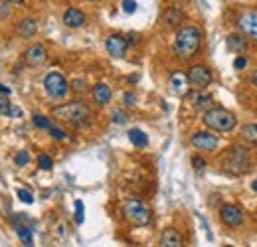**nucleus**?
Masks as SVG:
<instances>
[{"label":"nucleus","mask_w":257,"mask_h":247,"mask_svg":"<svg viewBox=\"0 0 257 247\" xmlns=\"http://www.w3.org/2000/svg\"><path fill=\"white\" fill-rule=\"evenodd\" d=\"M251 190H253V192H257V180H253V182H251Z\"/></svg>","instance_id":"ea45409f"},{"label":"nucleus","mask_w":257,"mask_h":247,"mask_svg":"<svg viewBox=\"0 0 257 247\" xmlns=\"http://www.w3.org/2000/svg\"><path fill=\"white\" fill-rule=\"evenodd\" d=\"M48 131H50V137H52V139H60V141L65 139V131L64 129H60V127H54V125H52Z\"/></svg>","instance_id":"c756f323"},{"label":"nucleus","mask_w":257,"mask_h":247,"mask_svg":"<svg viewBox=\"0 0 257 247\" xmlns=\"http://www.w3.org/2000/svg\"><path fill=\"white\" fill-rule=\"evenodd\" d=\"M222 168L231 176H241L249 170V153L243 147H229L222 156Z\"/></svg>","instance_id":"20e7f679"},{"label":"nucleus","mask_w":257,"mask_h":247,"mask_svg":"<svg viewBox=\"0 0 257 247\" xmlns=\"http://www.w3.org/2000/svg\"><path fill=\"white\" fill-rule=\"evenodd\" d=\"M18 237H20V241L24 243L26 247H32L34 245V237H32V229L30 227H26V225H18Z\"/></svg>","instance_id":"b1692460"},{"label":"nucleus","mask_w":257,"mask_h":247,"mask_svg":"<svg viewBox=\"0 0 257 247\" xmlns=\"http://www.w3.org/2000/svg\"><path fill=\"white\" fill-rule=\"evenodd\" d=\"M73 91H77V93L87 91V85H85V81H83V79H77V81H73Z\"/></svg>","instance_id":"2f4dec72"},{"label":"nucleus","mask_w":257,"mask_h":247,"mask_svg":"<svg viewBox=\"0 0 257 247\" xmlns=\"http://www.w3.org/2000/svg\"><path fill=\"white\" fill-rule=\"evenodd\" d=\"M91 97H93V101H95L97 105L105 107V105L111 101L113 93H111V87H109V85H105V83H97V85H93V89H91Z\"/></svg>","instance_id":"2eb2a0df"},{"label":"nucleus","mask_w":257,"mask_h":247,"mask_svg":"<svg viewBox=\"0 0 257 247\" xmlns=\"http://www.w3.org/2000/svg\"><path fill=\"white\" fill-rule=\"evenodd\" d=\"M186 75H188L190 85L196 87V89H204V87H208L212 83V71L206 65H192Z\"/></svg>","instance_id":"6e6552de"},{"label":"nucleus","mask_w":257,"mask_h":247,"mask_svg":"<svg viewBox=\"0 0 257 247\" xmlns=\"http://www.w3.org/2000/svg\"><path fill=\"white\" fill-rule=\"evenodd\" d=\"M192 105H194V109H200V111L212 109V95H198V93H194Z\"/></svg>","instance_id":"412c9836"},{"label":"nucleus","mask_w":257,"mask_h":247,"mask_svg":"<svg viewBox=\"0 0 257 247\" xmlns=\"http://www.w3.org/2000/svg\"><path fill=\"white\" fill-rule=\"evenodd\" d=\"M225 44H227V48H229L233 54H237V56H243V54L247 52V48H249L245 34H243V36H241V34H229V36L225 38Z\"/></svg>","instance_id":"ddd939ff"},{"label":"nucleus","mask_w":257,"mask_h":247,"mask_svg":"<svg viewBox=\"0 0 257 247\" xmlns=\"http://www.w3.org/2000/svg\"><path fill=\"white\" fill-rule=\"evenodd\" d=\"M36 30H38V22L34 18H26V20H22L18 24V34L22 38H32L34 34H36Z\"/></svg>","instance_id":"aec40b11"},{"label":"nucleus","mask_w":257,"mask_h":247,"mask_svg":"<svg viewBox=\"0 0 257 247\" xmlns=\"http://www.w3.org/2000/svg\"><path fill=\"white\" fill-rule=\"evenodd\" d=\"M123 214L133 225H147L151 221V210L141 200H128L123 208Z\"/></svg>","instance_id":"39448f33"},{"label":"nucleus","mask_w":257,"mask_h":247,"mask_svg":"<svg viewBox=\"0 0 257 247\" xmlns=\"http://www.w3.org/2000/svg\"><path fill=\"white\" fill-rule=\"evenodd\" d=\"M8 117H14V119H18V117H22V111L18 109V107H10V111H8Z\"/></svg>","instance_id":"e433bc0d"},{"label":"nucleus","mask_w":257,"mask_h":247,"mask_svg":"<svg viewBox=\"0 0 257 247\" xmlns=\"http://www.w3.org/2000/svg\"><path fill=\"white\" fill-rule=\"evenodd\" d=\"M105 48H107V52L113 56V58H123L125 54H127V48H128V42L123 38V36H119V34H113V36H109L107 38V42H105Z\"/></svg>","instance_id":"9b49d317"},{"label":"nucleus","mask_w":257,"mask_h":247,"mask_svg":"<svg viewBox=\"0 0 257 247\" xmlns=\"http://www.w3.org/2000/svg\"><path fill=\"white\" fill-rule=\"evenodd\" d=\"M38 166H40L42 170H52L54 160H52L48 155H40V156H38Z\"/></svg>","instance_id":"a878e982"},{"label":"nucleus","mask_w":257,"mask_h":247,"mask_svg":"<svg viewBox=\"0 0 257 247\" xmlns=\"http://www.w3.org/2000/svg\"><path fill=\"white\" fill-rule=\"evenodd\" d=\"M190 145H192V149H196L198 153H214L218 149L220 141L212 133H196V135H192V139H190Z\"/></svg>","instance_id":"0eeeda50"},{"label":"nucleus","mask_w":257,"mask_h":247,"mask_svg":"<svg viewBox=\"0 0 257 247\" xmlns=\"http://www.w3.org/2000/svg\"><path fill=\"white\" fill-rule=\"evenodd\" d=\"M46 58H48V54H46V48H44L42 44H34V46H30V48L26 50V54H24L26 63L32 65V67L44 65V63H46Z\"/></svg>","instance_id":"f8f14e48"},{"label":"nucleus","mask_w":257,"mask_h":247,"mask_svg":"<svg viewBox=\"0 0 257 247\" xmlns=\"http://www.w3.org/2000/svg\"><path fill=\"white\" fill-rule=\"evenodd\" d=\"M123 99H125V105H128V107L137 103V97H135L133 93H125V97H123Z\"/></svg>","instance_id":"4c0bfd02"},{"label":"nucleus","mask_w":257,"mask_h":247,"mask_svg":"<svg viewBox=\"0 0 257 247\" xmlns=\"http://www.w3.org/2000/svg\"><path fill=\"white\" fill-rule=\"evenodd\" d=\"M8 97H10V87H6V85L0 83V115H6V117H8V111L12 107V103H10Z\"/></svg>","instance_id":"4be33fe9"},{"label":"nucleus","mask_w":257,"mask_h":247,"mask_svg":"<svg viewBox=\"0 0 257 247\" xmlns=\"http://www.w3.org/2000/svg\"><path fill=\"white\" fill-rule=\"evenodd\" d=\"M161 245L162 247H182L184 245V239H182V235H180L174 227H168V229L162 231Z\"/></svg>","instance_id":"dca6fc26"},{"label":"nucleus","mask_w":257,"mask_h":247,"mask_svg":"<svg viewBox=\"0 0 257 247\" xmlns=\"http://www.w3.org/2000/svg\"><path fill=\"white\" fill-rule=\"evenodd\" d=\"M44 89H46V93H48L52 99H64L65 95H67L69 85H67V81H65V77L62 73L52 71V73H48L46 79H44Z\"/></svg>","instance_id":"423d86ee"},{"label":"nucleus","mask_w":257,"mask_h":247,"mask_svg":"<svg viewBox=\"0 0 257 247\" xmlns=\"http://www.w3.org/2000/svg\"><path fill=\"white\" fill-rule=\"evenodd\" d=\"M137 6H139V4H137L135 0H123V10H125L127 14H133V12L137 10Z\"/></svg>","instance_id":"7c9ffc66"},{"label":"nucleus","mask_w":257,"mask_h":247,"mask_svg":"<svg viewBox=\"0 0 257 247\" xmlns=\"http://www.w3.org/2000/svg\"><path fill=\"white\" fill-rule=\"evenodd\" d=\"M18 198H20L24 204H32L34 202V196L30 190H22V188H20V190H18Z\"/></svg>","instance_id":"c85d7f7f"},{"label":"nucleus","mask_w":257,"mask_h":247,"mask_svg":"<svg viewBox=\"0 0 257 247\" xmlns=\"http://www.w3.org/2000/svg\"><path fill=\"white\" fill-rule=\"evenodd\" d=\"M251 83H253V87L257 89V71H253V75H251Z\"/></svg>","instance_id":"58836bf2"},{"label":"nucleus","mask_w":257,"mask_h":247,"mask_svg":"<svg viewBox=\"0 0 257 247\" xmlns=\"http://www.w3.org/2000/svg\"><path fill=\"white\" fill-rule=\"evenodd\" d=\"M170 85H172L174 93H180V95H182V93H186L188 85H190L188 75H184V73H180V71L172 73V75H170Z\"/></svg>","instance_id":"a211bd4d"},{"label":"nucleus","mask_w":257,"mask_h":247,"mask_svg":"<svg viewBox=\"0 0 257 247\" xmlns=\"http://www.w3.org/2000/svg\"><path fill=\"white\" fill-rule=\"evenodd\" d=\"M125 121H127V117H125V113H123V111H115V113H113V123H125Z\"/></svg>","instance_id":"72a5a7b5"},{"label":"nucleus","mask_w":257,"mask_h":247,"mask_svg":"<svg viewBox=\"0 0 257 247\" xmlns=\"http://www.w3.org/2000/svg\"><path fill=\"white\" fill-rule=\"evenodd\" d=\"M64 24L67 28H81L85 24V14L77 8H69L64 12Z\"/></svg>","instance_id":"4468645a"},{"label":"nucleus","mask_w":257,"mask_h":247,"mask_svg":"<svg viewBox=\"0 0 257 247\" xmlns=\"http://www.w3.org/2000/svg\"><path fill=\"white\" fill-rule=\"evenodd\" d=\"M237 26L247 38L257 42V10H243L237 16Z\"/></svg>","instance_id":"1a4fd4ad"},{"label":"nucleus","mask_w":257,"mask_h":247,"mask_svg":"<svg viewBox=\"0 0 257 247\" xmlns=\"http://www.w3.org/2000/svg\"><path fill=\"white\" fill-rule=\"evenodd\" d=\"M241 139L257 147V123H249L241 129Z\"/></svg>","instance_id":"5701e85b"},{"label":"nucleus","mask_w":257,"mask_h":247,"mask_svg":"<svg viewBox=\"0 0 257 247\" xmlns=\"http://www.w3.org/2000/svg\"><path fill=\"white\" fill-rule=\"evenodd\" d=\"M52 117L71 125V127H85L91 121V109L85 103H79V101L65 103V105H60L52 111Z\"/></svg>","instance_id":"f03ea898"},{"label":"nucleus","mask_w":257,"mask_h":247,"mask_svg":"<svg viewBox=\"0 0 257 247\" xmlns=\"http://www.w3.org/2000/svg\"><path fill=\"white\" fill-rule=\"evenodd\" d=\"M14 162H16L18 166H26V164L30 162V153H28V151H20L18 155L14 156Z\"/></svg>","instance_id":"bb28decb"},{"label":"nucleus","mask_w":257,"mask_h":247,"mask_svg":"<svg viewBox=\"0 0 257 247\" xmlns=\"http://www.w3.org/2000/svg\"><path fill=\"white\" fill-rule=\"evenodd\" d=\"M200 44H202V32L194 26H184L174 38V54L180 60H190L200 50Z\"/></svg>","instance_id":"f257e3e1"},{"label":"nucleus","mask_w":257,"mask_h":247,"mask_svg":"<svg viewBox=\"0 0 257 247\" xmlns=\"http://www.w3.org/2000/svg\"><path fill=\"white\" fill-rule=\"evenodd\" d=\"M220 217H222V221H224L225 225H229V227H237V225L243 223V212H241V208L239 206H233V204L222 206Z\"/></svg>","instance_id":"9d476101"},{"label":"nucleus","mask_w":257,"mask_h":247,"mask_svg":"<svg viewBox=\"0 0 257 247\" xmlns=\"http://www.w3.org/2000/svg\"><path fill=\"white\" fill-rule=\"evenodd\" d=\"M182 20H184V14H182L178 8H168V10L164 12V16H162V26L170 30V28H176Z\"/></svg>","instance_id":"f3484780"},{"label":"nucleus","mask_w":257,"mask_h":247,"mask_svg":"<svg viewBox=\"0 0 257 247\" xmlns=\"http://www.w3.org/2000/svg\"><path fill=\"white\" fill-rule=\"evenodd\" d=\"M75 223H83V202L75 200Z\"/></svg>","instance_id":"cd10ccee"},{"label":"nucleus","mask_w":257,"mask_h":247,"mask_svg":"<svg viewBox=\"0 0 257 247\" xmlns=\"http://www.w3.org/2000/svg\"><path fill=\"white\" fill-rule=\"evenodd\" d=\"M32 123L36 125L38 129H46V131H48V129L52 127V121H50L48 117H44V115H34V117H32Z\"/></svg>","instance_id":"393cba45"},{"label":"nucleus","mask_w":257,"mask_h":247,"mask_svg":"<svg viewBox=\"0 0 257 247\" xmlns=\"http://www.w3.org/2000/svg\"><path fill=\"white\" fill-rule=\"evenodd\" d=\"M8 16H10V8L6 2L0 0V18H8Z\"/></svg>","instance_id":"c9c22d12"},{"label":"nucleus","mask_w":257,"mask_h":247,"mask_svg":"<svg viewBox=\"0 0 257 247\" xmlns=\"http://www.w3.org/2000/svg\"><path fill=\"white\" fill-rule=\"evenodd\" d=\"M204 125L216 133H231L237 125V117L222 107H212L208 111H204V117H202Z\"/></svg>","instance_id":"7ed1b4c3"},{"label":"nucleus","mask_w":257,"mask_h":247,"mask_svg":"<svg viewBox=\"0 0 257 247\" xmlns=\"http://www.w3.org/2000/svg\"><path fill=\"white\" fill-rule=\"evenodd\" d=\"M128 141L137 147V149H145L149 145V137L141 131V129H131L128 131Z\"/></svg>","instance_id":"6ab92c4d"},{"label":"nucleus","mask_w":257,"mask_h":247,"mask_svg":"<svg viewBox=\"0 0 257 247\" xmlns=\"http://www.w3.org/2000/svg\"><path fill=\"white\" fill-rule=\"evenodd\" d=\"M192 164H194V168H196V170H204V168H206V160H204V158H200V156H194Z\"/></svg>","instance_id":"473e14b6"},{"label":"nucleus","mask_w":257,"mask_h":247,"mask_svg":"<svg viewBox=\"0 0 257 247\" xmlns=\"http://www.w3.org/2000/svg\"><path fill=\"white\" fill-rule=\"evenodd\" d=\"M6 2H14V4H20V2H24V0H6Z\"/></svg>","instance_id":"a19ab883"},{"label":"nucleus","mask_w":257,"mask_h":247,"mask_svg":"<svg viewBox=\"0 0 257 247\" xmlns=\"http://www.w3.org/2000/svg\"><path fill=\"white\" fill-rule=\"evenodd\" d=\"M245 65H247V60H245L243 56H237V58H235V62H233V67H235V69H243Z\"/></svg>","instance_id":"f704fd0d"}]
</instances>
